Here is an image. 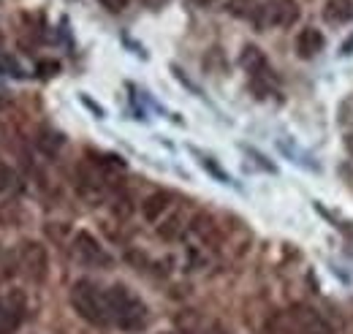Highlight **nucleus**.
Returning <instances> with one entry per match:
<instances>
[{
    "label": "nucleus",
    "mask_w": 353,
    "mask_h": 334,
    "mask_svg": "<svg viewBox=\"0 0 353 334\" xmlns=\"http://www.w3.org/2000/svg\"><path fill=\"white\" fill-rule=\"evenodd\" d=\"M22 318H25V299L19 291H14L8 299L0 302V334H14Z\"/></svg>",
    "instance_id": "423d86ee"
},
{
    "label": "nucleus",
    "mask_w": 353,
    "mask_h": 334,
    "mask_svg": "<svg viewBox=\"0 0 353 334\" xmlns=\"http://www.w3.org/2000/svg\"><path fill=\"white\" fill-rule=\"evenodd\" d=\"M106 307L109 318L125 332H139L147 324V304L120 283L106 291Z\"/></svg>",
    "instance_id": "f257e3e1"
},
{
    "label": "nucleus",
    "mask_w": 353,
    "mask_h": 334,
    "mask_svg": "<svg viewBox=\"0 0 353 334\" xmlns=\"http://www.w3.org/2000/svg\"><path fill=\"white\" fill-rule=\"evenodd\" d=\"M323 46H326V39H323V33L315 30V28H305V30L296 36V55H299L302 60H312Z\"/></svg>",
    "instance_id": "0eeeda50"
},
{
    "label": "nucleus",
    "mask_w": 353,
    "mask_h": 334,
    "mask_svg": "<svg viewBox=\"0 0 353 334\" xmlns=\"http://www.w3.org/2000/svg\"><path fill=\"white\" fill-rule=\"evenodd\" d=\"M179 223H182V217H179V215L169 217V220H166V223L158 228V234H161L163 239H176V237L182 234V226H179Z\"/></svg>",
    "instance_id": "ddd939ff"
},
{
    "label": "nucleus",
    "mask_w": 353,
    "mask_h": 334,
    "mask_svg": "<svg viewBox=\"0 0 353 334\" xmlns=\"http://www.w3.org/2000/svg\"><path fill=\"white\" fill-rule=\"evenodd\" d=\"M239 63L250 71V77H259V74H264L266 71V60H264V52L259 49V46H253V43H248L245 49H242V57H239Z\"/></svg>",
    "instance_id": "9d476101"
},
{
    "label": "nucleus",
    "mask_w": 353,
    "mask_h": 334,
    "mask_svg": "<svg viewBox=\"0 0 353 334\" xmlns=\"http://www.w3.org/2000/svg\"><path fill=\"white\" fill-rule=\"evenodd\" d=\"M201 166L207 168V171H210V174H215V177H218V179H221L223 185H231V177H228V174H225V171H223V168L218 166V164H215V161H212V158H201Z\"/></svg>",
    "instance_id": "dca6fc26"
},
{
    "label": "nucleus",
    "mask_w": 353,
    "mask_h": 334,
    "mask_svg": "<svg viewBox=\"0 0 353 334\" xmlns=\"http://www.w3.org/2000/svg\"><path fill=\"white\" fill-rule=\"evenodd\" d=\"M8 188H17V174L8 166H0V190H8Z\"/></svg>",
    "instance_id": "f3484780"
},
{
    "label": "nucleus",
    "mask_w": 353,
    "mask_h": 334,
    "mask_svg": "<svg viewBox=\"0 0 353 334\" xmlns=\"http://www.w3.org/2000/svg\"><path fill=\"white\" fill-rule=\"evenodd\" d=\"M345 147H348V153L353 155V133H348V136H345Z\"/></svg>",
    "instance_id": "412c9836"
},
{
    "label": "nucleus",
    "mask_w": 353,
    "mask_h": 334,
    "mask_svg": "<svg viewBox=\"0 0 353 334\" xmlns=\"http://www.w3.org/2000/svg\"><path fill=\"white\" fill-rule=\"evenodd\" d=\"M60 144H63V136H60V133H49V130H46L44 136L39 139V147L44 150L46 155H52V153H57V147H60Z\"/></svg>",
    "instance_id": "4468645a"
},
{
    "label": "nucleus",
    "mask_w": 353,
    "mask_h": 334,
    "mask_svg": "<svg viewBox=\"0 0 353 334\" xmlns=\"http://www.w3.org/2000/svg\"><path fill=\"white\" fill-rule=\"evenodd\" d=\"M169 204H172V196H169V193H163V190H158V193H152V196H147V199H144V204H141V215H144V220L155 223V220H161V215L169 209Z\"/></svg>",
    "instance_id": "6e6552de"
},
{
    "label": "nucleus",
    "mask_w": 353,
    "mask_h": 334,
    "mask_svg": "<svg viewBox=\"0 0 353 334\" xmlns=\"http://www.w3.org/2000/svg\"><path fill=\"white\" fill-rule=\"evenodd\" d=\"M19 266L25 269V275L33 280V283H44L46 275H49V253L41 242L36 239H28L19 245Z\"/></svg>",
    "instance_id": "20e7f679"
},
{
    "label": "nucleus",
    "mask_w": 353,
    "mask_h": 334,
    "mask_svg": "<svg viewBox=\"0 0 353 334\" xmlns=\"http://www.w3.org/2000/svg\"><path fill=\"white\" fill-rule=\"evenodd\" d=\"M74 253L88 266H112V255L101 248V242L90 231H79L74 237Z\"/></svg>",
    "instance_id": "39448f33"
},
{
    "label": "nucleus",
    "mask_w": 353,
    "mask_h": 334,
    "mask_svg": "<svg viewBox=\"0 0 353 334\" xmlns=\"http://www.w3.org/2000/svg\"><path fill=\"white\" fill-rule=\"evenodd\" d=\"M190 231H193V234H199V237H201V239H207V242H210V239H215V234H218V231H215V220H212L210 215H196V217H193V223H190Z\"/></svg>",
    "instance_id": "9b49d317"
},
{
    "label": "nucleus",
    "mask_w": 353,
    "mask_h": 334,
    "mask_svg": "<svg viewBox=\"0 0 353 334\" xmlns=\"http://www.w3.org/2000/svg\"><path fill=\"white\" fill-rule=\"evenodd\" d=\"M285 324L294 334H332V326L326 324V318L307 304L291 307L285 313Z\"/></svg>",
    "instance_id": "7ed1b4c3"
},
{
    "label": "nucleus",
    "mask_w": 353,
    "mask_h": 334,
    "mask_svg": "<svg viewBox=\"0 0 353 334\" xmlns=\"http://www.w3.org/2000/svg\"><path fill=\"white\" fill-rule=\"evenodd\" d=\"M0 74L14 77V79H22V77H25V74H22V68H19V63H17L8 52H0Z\"/></svg>",
    "instance_id": "f8f14e48"
},
{
    "label": "nucleus",
    "mask_w": 353,
    "mask_h": 334,
    "mask_svg": "<svg viewBox=\"0 0 353 334\" xmlns=\"http://www.w3.org/2000/svg\"><path fill=\"white\" fill-rule=\"evenodd\" d=\"M323 17H326L332 25H345V22L353 19V3L351 0H326Z\"/></svg>",
    "instance_id": "1a4fd4ad"
},
{
    "label": "nucleus",
    "mask_w": 353,
    "mask_h": 334,
    "mask_svg": "<svg viewBox=\"0 0 353 334\" xmlns=\"http://www.w3.org/2000/svg\"><path fill=\"white\" fill-rule=\"evenodd\" d=\"M101 6L109 8V11H123L128 6V0H101Z\"/></svg>",
    "instance_id": "a211bd4d"
},
{
    "label": "nucleus",
    "mask_w": 353,
    "mask_h": 334,
    "mask_svg": "<svg viewBox=\"0 0 353 334\" xmlns=\"http://www.w3.org/2000/svg\"><path fill=\"white\" fill-rule=\"evenodd\" d=\"M117 204H120V207H114V215H120V217H128V215H131V204H128L125 199L117 202Z\"/></svg>",
    "instance_id": "6ab92c4d"
},
{
    "label": "nucleus",
    "mask_w": 353,
    "mask_h": 334,
    "mask_svg": "<svg viewBox=\"0 0 353 334\" xmlns=\"http://www.w3.org/2000/svg\"><path fill=\"white\" fill-rule=\"evenodd\" d=\"M71 307L82 321H88L92 326H106L112 321L106 307V293L98 291L92 280H77L71 286Z\"/></svg>",
    "instance_id": "f03ea898"
},
{
    "label": "nucleus",
    "mask_w": 353,
    "mask_h": 334,
    "mask_svg": "<svg viewBox=\"0 0 353 334\" xmlns=\"http://www.w3.org/2000/svg\"><path fill=\"white\" fill-rule=\"evenodd\" d=\"M36 74H39L41 79L57 77V74H60V63H57V60H41V63L36 66Z\"/></svg>",
    "instance_id": "2eb2a0df"
},
{
    "label": "nucleus",
    "mask_w": 353,
    "mask_h": 334,
    "mask_svg": "<svg viewBox=\"0 0 353 334\" xmlns=\"http://www.w3.org/2000/svg\"><path fill=\"white\" fill-rule=\"evenodd\" d=\"M343 55H353V39H348V41L343 43Z\"/></svg>",
    "instance_id": "aec40b11"
}]
</instances>
